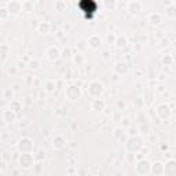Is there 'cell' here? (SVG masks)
Masks as SVG:
<instances>
[{
    "label": "cell",
    "mask_w": 176,
    "mask_h": 176,
    "mask_svg": "<svg viewBox=\"0 0 176 176\" xmlns=\"http://www.w3.org/2000/svg\"><path fill=\"white\" fill-rule=\"evenodd\" d=\"M33 140L30 138H21L17 143V150L21 153V154H28V153H32L33 151Z\"/></svg>",
    "instance_id": "obj_1"
},
{
    "label": "cell",
    "mask_w": 176,
    "mask_h": 176,
    "mask_svg": "<svg viewBox=\"0 0 176 176\" xmlns=\"http://www.w3.org/2000/svg\"><path fill=\"white\" fill-rule=\"evenodd\" d=\"M18 164H20V166L24 169H30L34 166V164H36V157H34V154H32V153L21 154L20 160H18Z\"/></svg>",
    "instance_id": "obj_2"
},
{
    "label": "cell",
    "mask_w": 176,
    "mask_h": 176,
    "mask_svg": "<svg viewBox=\"0 0 176 176\" xmlns=\"http://www.w3.org/2000/svg\"><path fill=\"white\" fill-rule=\"evenodd\" d=\"M103 91H105V88H103V84H102V83L97 81V80H94V81L89 83V85H88V94L91 95L92 98L99 99V97L103 94Z\"/></svg>",
    "instance_id": "obj_3"
},
{
    "label": "cell",
    "mask_w": 176,
    "mask_h": 176,
    "mask_svg": "<svg viewBox=\"0 0 176 176\" xmlns=\"http://www.w3.org/2000/svg\"><path fill=\"white\" fill-rule=\"evenodd\" d=\"M135 171H136L139 175L146 176V175H149L150 172H151V164H150L149 160L143 158V160H140V161L135 165Z\"/></svg>",
    "instance_id": "obj_4"
},
{
    "label": "cell",
    "mask_w": 176,
    "mask_h": 176,
    "mask_svg": "<svg viewBox=\"0 0 176 176\" xmlns=\"http://www.w3.org/2000/svg\"><path fill=\"white\" fill-rule=\"evenodd\" d=\"M142 147H143L142 138H139L136 135H133L132 138H129V140H128V143H127V149H128V151H129V153L131 151H132V153L139 151Z\"/></svg>",
    "instance_id": "obj_5"
},
{
    "label": "cell",
    "mask_w": 176,
    "mask_h": 176,
    "mask_svg": "<svg viewBox=\"0 0 176 176\" xmlns=\"http://www.w3.org/2000/svg\"><path fill=\"white\" fill-rule=\"evenodd\" d=\"M4 6H6V8H7L11 15H17V14H20L21 11H24L22 10V2H18V0H10V2H6Z\"/></svg>",
    "instance_id": "obj_6"
},
{
    "label": "cell",
    "mask_w": 176,
    "mask_h": 176,
    "mask_svg": "<svg viewBox=\"0 0 176 176\" xmlns=\"http://www.w3.org/2000/svg\"><path fill=\"white\" fill-rule=\"evenodd\" d=\"M127 10L129 11L131 15H139L143 11V4L142 2H138V0H132V2L127 3Z\"/></svg>",
    "instance_id": "obj_7"
},
{
    "label": "cell",
    "mask_w": 176,
    "mask_h": 176,
    "mask_svg": "<svg viewBox=\"0 0 176 176\" xmlns=\"http://www.w3.org/2000/svg\"><path fill=\"white\" fill-rule=\"evenodd\" d=\"M157 114H158V117L161 118L162 121H168L169 118H171V107L168 106L166 103H161L158 107H157Z\"/></svg>",
    "instance_id": "obj_8"
},
{
    "label": "cell",
    "mask_w": 176,
    "mask_h": 176,
    "mask_svg": "<svg viewBox=\"0 0 176 176\" xmlns=\"http://www.w3.org/2000/svg\"><path fill=\"white\" fill-rule=\"evenodd\" d=\"M65 95L66 98L69 99V101H77V99L81 97V89H80L79 87H76V85H69L68 88H66L65 91Z\"/></svg>",
    "instance_id": "obj_9"
},
{
    "label": "cell",
    "mask_w": 176,
    "mask_h": 176,
    "mask_svg": "<svg viewBox=\"0 0 176 176\" xmlns=\"http://www.w3.org/2000/svg\"><path fill=\"white\" fill-rule=\"evenodd\" d=\"M61 56H62V52L59 51L58 47H55V46H51L48 47V48L46 50V58L51 61V62H54V61H58Z\"/></svg>",
    "instance_id": "obj_10"
},
{
    "label": "cell",
    "mask_w": 176,
    "mask_h": 176,
    "mask_svg": "<svg viewBox=\"0 0 176 176\" xmlns=\"http://www.w3.org/2000/svg\"><path fill=\"white\" fill-rule=\"evenodd\" d=\"M2 120H3V123H6V124L14 123V121L17 120V113H14V111H12L11 109H8V107L3 109V111H2Z\"/></svg>",
    "instance_id": "obj_11"
},
{
    "label": "cell",
    "mask_w": 176,
    "mask_h": 176,
    "mask_svg": "<svg viewBox=\"0 0 176 176\" xmlns=\"http://www.w3.org/2000/svg\"><path fill=\"white\" fill-rule=\"evenodd\" d=\"M164 175L176 176V160H169L166 164H164Z\"/></svg>",
    "instance_id": "obj_12"
},
{
    "label": "cell",
    "mask_w": 176,
    "mask_h": 176,
    "mask_svg": "<svg viewBox=\"0 0 176 176\" xmlns=\"http://www.w3.org/2000/svg\"><path fill=\"white\" fill-rule=\"evenodd\" d=\"M162 4L165 6V15L168 18H175L176 17V3L175 2H164Z\"/></svg>",
    "instance_id": "obj_13"
},
{
    "label": "cell",
    "mask_w": 176,
    "mask_h": 176,
    "mask_svg": "<svg viewBox=\"0 0 176 176\" xmlns=\"http://www.w3.org/2000/svg\"><path fill=\"white\" fill-rule=\"evenodd\" d=\"M87 41H88V46L91 47V48H94V50H99L101 48V46H102V39H101L99 34H91Z\"/></svg>",
    "instance_id": "obj_14"
},
{
    "label": "cell",
    "mask_w": 176,
    "mask_h": 176,
    "mask_svg": "<svg viewBox=\"0 0 176 176\" xmlns=\"http://www.w3.org/2000/svg\"><path fill=\"white\" fill-rule=\"evenodd\" d=\"M66 145H68V140L62 135H56L52 140V146H54V149H56V150H62L63 147H66Z\"/></svg>",
    "instance_id": "obj_15"
},
{
    "label": "cell",
    "mask_w": 176,
    "mask_h": 176,
    "mask_svg": "<svg viewBox=\"0 0 176 176\" xmlns=\"http://www.w3.org/2000/svg\"><path fill=\"white\" fill-rule=\"evenodd\" d=\"M51 28H52V25L50 24V22H47V21H43V22H40L39 24V26H37V32L41 34H48L50 32H51Z\"/></svg>",
    "instance_id": "obj_16"
},
{
    "label": "cell",
    "mask_w": 176,
    "mask_h": 176,
    "mask_svg": "<svg viewBox=\"0 0 176 176\" xmlns=\"http://www.w3.org/2000/svg\"><path fill=\"white\" fill-rule=\"evenodd\" d=\"M14 97H15V92L12 88H4L2 91V98L3 101H7V102H11L14 101Z\"/></svg>",
    "instance_id": "obj_17"
},
{
    "label": "cell",
    "mask_w": 176,
    "mask_h": 176,
    "mask_svg": "<svg viewBox=\"0 0 176 176\" xmlns=\"http://www.w3.org/2000/svg\"><path fill=\"white\" fill-rule=\"evenodd\" d=\"M151 172L156 176L164 175V164H162V162H160V161H157V162H154V164H151Z\"/></svg>",
    "instance_id": "obj_18"
},
{
    "label": "cell",
    "mask_w": 176,
    "mask_h": 176,
    "mask_svg": "<svg viewBox=\"0 0 176 176\" xmlns=\"http://www.w3.org/2000/svg\"><path fill=\"white\" fill-rule=\"evenodd\" d=\"M149 22L151 25H158L162 22V15L160 12H151L149 14Z\"/></svg>",
    "instance_id": "obj_19"
},
{
    "label": "cell",
    "mask_w": 176,
    "mask_h": 176,
    "mask_svg": "<svg viewBox=\"0 0 176 176\" xmlns=\"http://www.w3.org/2000/svg\"><path fill=\"white\" fill-rule=\"evenodd\" d=\"M8 109H11L14 113H20V111L22 110V102H20V101H11L10 103H8Z\"/></svg>",
    "instance_id": "obj_20"
},
{
    "label": "cell",
    "mask_w": 176,
    "mask_h": 176,
    "mask_svg": "<svg viewBox=\"0 0 176 176\" xmlns=\"http://www.w3.org/2000/svg\"><path fill=\"white\" fill-rule=\"evenodd\" d=\"M118 3L116 2V0H105L103 3H102V6H103V8H106L107 11H113L114 8L117 7Z\"/></svg>",
    "instance_id": "obj_21"
},
{
    "label": "cell",
    "mask_w": 176,
    "mask_h": 176,
    "mask_svg": "<svg viewBox=\"0 0 176 176\" xmlns=\"http://www.w3.org/2000/svg\"><path fill=\"white\" fill-rule=\"evenodd\" d=\"M22 10L26 11V12L34 11V3L33 2H29V0H25V2H22Z\"/></svg>",
    "instance_id": "obj_22"
},
{
    "label": "cell",
    "mask_w": 176,
    "mask_h": 176,
    "mask_svg": "<svg viewBox=\"0 0 176 176\" xmlns=\"http://www.w3.org/2000/svg\"><path fill=\"white\" fill-rule=\"evenodd\" d=\"M116 72L118 73V74H125V73L128 72V66L127 63L124 62H118L116 65Z\"/></svg>",
    "instance_id": "obj_23"
},
{
    "label": "cell",
    "mask_w": 176,
    "mask_h": 176,
    "mask_svg": "<svg viewBox=\"0 0 176 176\" xmlns=\"http://www.w3.org/2000/svg\"><path fill=\"white\" fill-rule=\"evenodd\" d=\"M88 41L87 40H79L77 41V43H76V48H77L79 51H81V52H83V51H85V50H87L88 48Z\"/></svg>",
    "instance_id": "obj_24"
},
{
    "label": "cell",
    "mask_w": 176,
    "mask_h": 176,
    "mask_svg": "<svg viewBox=\"0 0 176 176\" xmlns=\"http://www.w3.org/2000/svg\"><path fill=\"white\" fill-rule=\"evenodd\" d=\"M92 109H94V110H103L105 109L103 101H101V99H94V102H92Z\"/></svg>",
    "instance_id": "obj_25"
},
{
    "label": "cell",
    "mask_w": 176,
    "mask_h": 176,
    "mask_svg": "<svg viewBox=\"0 0 176 176\" xmlns=\"http://www.w3.org/2000/svg\"><path fill=\"white\" fill-rule=\"evenodd\" d=\"M54 7H55L56 11H65L66 8H68V4H66V2H63V0H58V2H55Z\"/></svg>",
    "instance_id": "obj_26"
},
{
    "label": "cell",
    "mask_w": 176,
    "mask_h": 176,
    "mask_svg": "<svg viewBox=\"0 0 176 176\" xmlns=\"http://www.w3.org/2000/svg\"><path fill=\"white\" fill-rule=\"evenodd\" d=\"M10 15H11V14L8 12L7 8H6V6L3 4L2 7H0V20H2V21H6L8 17H10Z\"/></svg>",
    "instance_id": "obj_27"
},
{
    "label": "cell",
    "mask_w": 176,
    "mask_h": 176,
    "mask_svg": "<svg viewBox=\"0 0 176 176\" xmlns=\"http://www.w3.org/2000/svg\"><path fill=\"white\" fill-rule=\"evenodd\" d=\"M28 66L32 69V70H37L40 69V61L39 59H30L29 63H28Z\"/></svg>",
    "instance_id": "obj_28"
},
{
    "label": "cell",
    "mask_w": 176,
    "mask_h": 176,
    "mask_svg": "<svg viewBox=\"0 0 176 176\" xmlns=\"http://www.w3.org/2000/svg\"><path fill=\"white\" fill-rule=\"evenodd\" d=\"M127 43H128L127 37L124 36V34H123V36H117V41H116V46L117 47H125Z\"/></svg>",
    "instance_id": "obj_29"
},
{
    "label": "cell",
    "mask_w": 176,
    "mask_h": 176,
    "mask_svg": "<svg viewBox=\"0 0 176 176\" xmlns=\"http://www.w3.org/2000/svg\"><path fill=\"white\" fill-rule=\"evenodd\" d=\"M8 51H10V47H8L7 44H3L2 46V62H4L6 58H7Z\"/></svg>",
    "instance_id": "obj_30"
},
{
    "label": "cell",
    "mask_w": 176,
    "mask_h": 176,
    "mask_svg": "<svg viewBox=\"0 0 176 176\" xmlns=\"http://www.w3.org/2000/svg\"><path fill=\"white\" fill-rule=\"evenodd\" d=\"M106 40H107V43H109V44H116V41H117V36H116L114 33H107Z\"/></svg>",
    "instance_id": "obj_31"
},
{
    "label": "cell",
    "mask_w": 176,
    "mask_h": 176,
    "mask_svg": "<svg viewBox=\"0 0 176 176\" xmlns=\"http://www.w3.org/2000/svg\"><path fill=\"white\" fill-rule=\"evenodd\" d=\"M55 87H56V84H55V81H52V80H50V81L46 83V89H47L48 92L54 91V89H55Z\"/></svg>",
    "instance_id": "obj_32"
},
{
    "label": "cell",
    "mask_w": 176,
    "mask_h": 176,
    "mask_svg": "<svg viewBox=\"0 0 176 176\" xmlns=\"http://www.w3.org/2000/svg\"><path fill=\"white\" fill-rule=\"evenodd\" d=\"M62 58H65V59H70V58H72V51H70L69 47H66V48L62 51Z\"/></svg>",
    "instance_id": "obj_33"
},
{
    "label": "cell",
    "mask_w": 176,
    "mask_h": 176,
    "mask_svg": "<svg viewBox=\"0 0 176 176\" xmlns=\"http://www.w3.org/2000/svg\"><path fill=\"white\" fill-rule=\"evenodd\" d=\"M41 169H43V162H41V161L36 162V164H34V166H33V172H34V174H40Z\"/></svg>",
    "instance_id": "obj_34"
},
{
    "label": "cell",
    "mask_w": 176,
    "mask_h": 176,
    "mask_svg": "<svg viewBox=\"0 0 176 176\" xmlns=\"http://www.w3.org/2000/svg\"><path fill=\"white\" fill-rule=\"evenodd\" d=\"M172 62H174V59H172V56H171V55H165L164 58H162V63H164L165 66L172 65Z\"/></svg>",
    "instance_id": "obj_35"
},
{
    "label": "cell",
    "mask_w": 176,
    "mask_h": 176,
    "mask_svg": "<svg viewBox=\"0 0 176 176\" xmlns=\"http://www.w3.org/2000/svg\"><path fill=\"white\" fill-rule=\"evenodd\" d=\"M102 54H103V55H102V58H103L105 61H107L109 58H110V56H109V51H103Z\"/></svg>",
    "instance_id": "obj_36"
},
{
    "label": "cell",
    "mask_w": 176,
    "mask_h": 176,
    "mask_svg": "<svg viewBox=\"0 0 176 176\" xmlns=\"http://www.w3.org/2000/svg\"><path fill=\"white\" fill-rule=\"evenodd\" d=\"M25 68H26V63H25V62H20V63H18V69H25Z\"/></svg>",
    "instance_id": "obj_37"
},
{
    "label": "cell",
    "mask_w": 176,
    "mask_h": 176,
    "mask_svg": "<svg viewBox=\"0 0 176 176\" xmlns=\"http://www.w3.org/2000/svg\"><path fill=\"white\" fill-rule=\"evenodd\" d=\"M114 135H116V138H118L120 135H123V131H120V129H116V133H114Z\"/></svg>",
    "instance_id": "obj_38"
},
{
    "label": "cell",
    "mask_w": 176,
    "mask_h": 176,
    "mask_svg": "<svg viewBox=\"0 0 176 176\" xmlns=\"http://www.w3.org/2000/svg\"><path fill=\"white\" fill-rule=\"evenodd\" d=\"M73 59H74V62H81V56H80V55H77V56H74V58H73Z\"/></svg>",
    "instance_id": "obj_39"
},
{
    "label": "cell",
    "mask_w": 176,
    "mask_h": 176,
    "mask_svg": "<svg viewBox=\"0 0 176 176\" xmlns=\"http://www.w3.org/2000/svg\"><path fill=\"white\" fill-rule=\"evenodd\" d=\"M33 84H34V85H36V87H37V85H39V84H40V81H39V79H33Z\"/></svg>",
    "instance_id": "obj_40"
},
{
    "label": "cell",
    "mask_w": 176,
    "mask_h": 176,
    "mask_svg": "<svg viewBox=\"0 0 176 176\" xmlns=\"http://www.w3.org/2000/svg\"><path fill=\"white\" fill-rule=\"evenodd\" d=\"M117 80H118V74H114L113 76V81H117Z\"/></svg>",
    "instance_id": "obj_41"
},
{
    "label": "cell",
    "mask_w": 176,
    "mask_h": 176,
    "mask_svg": "<svg viewBox=\"0 0 176 176\" xmlns=\"http://www.w3.org/2000/svg\"><path fill=\"white\" fill-rule=\"evenodd\" d=\"M162 43H164V46H168V43H169V41L165 39V40H162Z\"/></svg>",
    "instance_id": "obj_42"
},
{
    "label": "cell",
    "mask_w": 176,
    "mask_h": 176,
    "mask_svg": "<svg viewBox=\"0 0 176 176\" xmlns=\"http://www.w3.org/2000/svg\"><path fill=\"white\" fill-rule=\"evenodd\" d=\"M117 106H121V107H123L124 103H123V102H117Z\"/></svg>",
    "instance_id": "obj_43"
},
{
    "label": "cell",
    "mask_w": 176,
    "mask_h": 176,
    "mask_svg": "<svg viewBox=\"0 0 176 176\" xmlns=\"http://www.w3.org/2000/svg\"><path fill=\"white\" fill-rule=\"evenodd\" d=\"M114 176H123V174H120V172H117V174L114 175Z\"/></svg>",
    "instance_id": "obj_44"
},
{
    "label": "cell",
    "mask_w": 176,
    "mask_h": 176,
    "mask_svg": "<svg viewBox=\"0 0 176 176\" xmlns=\"http://www.w3.org/2000/svg\"><path fill=\"white\" fill-rule=\"evenodd\" d=\"M174 46H175V47H176V40H175V41H174Z\"/></svg>",
    "instance_id": "obj_45"
},
{
    "label": "cell",
    "mask_w": 176,
    "mask_h": 176,
    "mask_svg": "<svg viewBox=\"0 0 176 176\" xmlns=\"http://www.w3.org/2000/svg\"><path fill=\"white\" fill-rule=\"evenodd\" d=\"M70 176H79V175H70Z\"/></svg>",
    "instance_id": "obj_46"
}]
</instances>
